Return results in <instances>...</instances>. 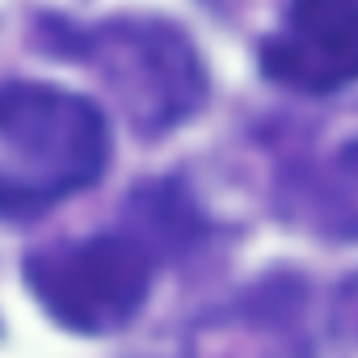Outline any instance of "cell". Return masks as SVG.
Returning <instances> with one entry per match:
<instances>
[{
	"label": "cell",
	"mask_w": 358,
	"mask_h": 358,
	"mask_svg": "<svg viewBox=\"0 0 358 358\" xmlns=\"http://www.w3.org/2000/svg\"><path fill=\"white\" fill-rule=\"evenodd\" d=\"M270 80L299 93H337L358 80V0H291L278 34L262 43Z\"/></svg>",
	"instance_id": "277c9868"
},
{
	"label": "cell",
	"mask_w": 358,
	"mask_h": 358,
	"mask_svg": "<svg viewBox=\"0 0 358 358\" xmlns=\"http://www.w3.org/2000/svg\"><path fill=\"white\" fill-rule=\"evenodd\" d=\"M80 47L85 59L118 93L139 135H164L199 114V106L207 101V72L199 64V51L169 22H110L85 34Z\"/></svg>",
	"instance_id": "3957f363"
},
{
	"label": "cell",
	"mask_w": 358,
	"mask_h": 358,
	"mask_svg": "<svg viewBox=\"0 0 358 358\" xmlns=\"http://www.w3.org/2000/svg\"><path fill=\"white\" fill-rule=\"evenodd\" d=\"M110 160V131L93 101L9 80L0 85V215H38L93 186Z\"/></svg>",
	"instance_id": "6da1fadb"
},
{
	"label": "cell",
	"mask_w": 358,
	"mask_h": 358,
	"mask_svg": "<svg viewBox=\"0 0 358 358\" xmlns=\"http://www.w3.org/2000/svg\"><path fill=\"white\" fill-rule=\"evenodd\" d=\"M156 278V249L135 232H101L26 257V282L72 333L106 337L127 329Z\"/></svg>",
	"instance_id": "7a4b0ae2"
},
{
	"label": "cell",
	"mask_w": 358,
	"mask_h": 358,
	"mask_svg": "<svg viewBox=\"0 0 358 358\" xmlns=\"http://www.w3.org/2000/svg\"><path fill=\"white\" fill-rule=\"evenodd\" d=\"M282 211L324 241H358V139L295 169L282 182Z\"/></svg>",
	"instance_id": "5b68a950"
}]
</instances>
